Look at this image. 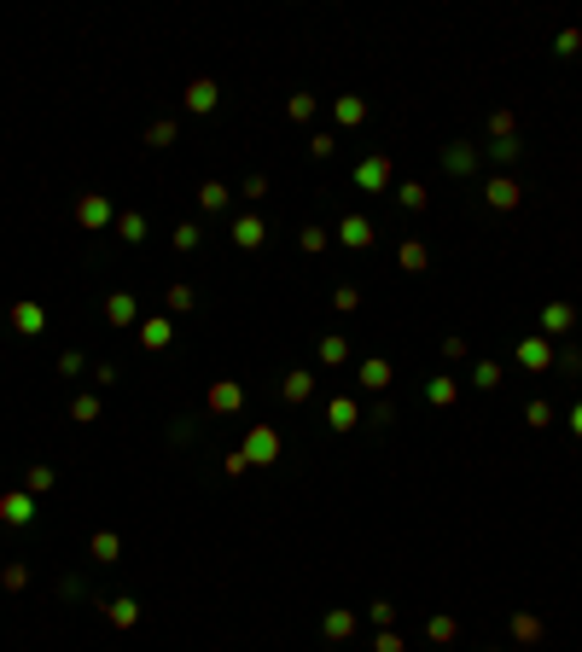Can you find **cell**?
<instances>
[{"mask_svg": "<svg viewBox=\"0 0 582 652\" xmlns=\"http://www.w3.org/2000/svg\"><path fill=\"white\" fill-rule=\"evenodd\" d=\"M355 624H361L355 612H344V606H333V612L321 617V635H326V641H350V635H355Z\"/></svg>", "mask_w": 582, "mask_h": 652, "instance_id": "4316f807", "label": "cell"}, {"mask_svg": "<svg viewBox=\"0 0 582 652\" xmlns=\"http://www.w3.org/2000/svg\"><path fill=\"white\" fill-rule=\"evenodd\" d=\"M490 157L495 164H518V157H524V140H490Z\"/></svg>", "mask_w": 582, "mask_h": 652, "instance_id": "60d3db41", "label": "cell"}, {"mask_svg": "<svg viewBox=\"0 0 582 652\" xmlns=\"http://www.w3.org/2000/svg\"><path fill=\"white\" fill-rule=\"evenodd\" d=\"M513 361H518L524 373H547V368H554V338H542V332L518 338V344H513Z\"/></svg>", "mask_w": 582, "mask_h": 652, "instance_id": "5b68a950", "label": "cell"}, {"mask_svg": "<svg viewBox=\"0 0 582 652\" xmlns=\"http://www.w3.org/2000/svg\"><path fill=\"white\" fill-rule=\"evenodd\" d=\"M501 652H513V647H501Z\"/></svg>", "mask_w": 582, "mask_h": 652, "instance_id": "6f0895ef", "label": "cell"}, {"mask_svg": "<svg viewBox=\"0 0 582 652\" xmlns=\"http://www.w3.org/2000/svg\"><path fill=\"white\" fill-rule=\"evenodd\" d=\"M397 262H402V274H426V268H431V245L426 240H402Z\"/></svg>", "mask_w": 582, "mask_h": 652, "instance_id": "cb8c5ba5", "label": "cell"}, {"mask_svg": "<svg viewBox=\"0 0 582 652\" xmlns=\"http://www.w3.org/2000/svg\"><path fill=\"white\" fill-rule=\"evenodd\" d=\"M571 437H582V402L571 408Z\"/></svg>", "mask_w": 582, "mask_h": 652, "instance_id": "9f6ffc18", "label": "cell"}, {"mask_svg": "<svg viewBox=\"0 0 582 652\" xmlns=\"http://www.w3.org/2000/svg\"><path fill=\"white\" fill-rule=\"evenodd\" d=\"M333 309L338 315H355L361 309V285H333Z\"/></svg>", "mask_w": 582, "mask_h": 652, "instance_id": "ab89813d", "label": "cell"}, {"mask_svg": "<svg viewBox=\"0 0 582 652\" xmlns=\"http://www.w3.org/2000/svg\"><path fill=\"white\" fill-rule=\"evenodd\" d=\"M326 425H333V432H355V425H361V402H355V396H333V402H326Z\"/></svg>", "mask_w": 582, "mask_h": 652, "instance_id": "e0dca14e", "label": "cell"}, {"mask_svg": "<svg viewBox=\"0 0 582 652\" xmlns=\"http://www.w3.org/2000/svg\"><path fill=\"white\" fill-rule=\"evenodd\" d=\"M443 169L449 175H471L478 169V146H471V140H454V146L443 152Z\"/></svg>", "mask_w": 582, "mask_h": 652, "instance_id": "83f0119b", "label": "cell"}, {"mask_svg": "<svg viewBox=\"0 0 582 652\" xmlns=\"http://www.w3.org/2000/svg\"><path fill=\"white\" fill-rule=\"evenodd\" d=\"M314 361H321V368H344V361H350V338H344V332H326V338L314 344Z\"/></svg>", "mask_w": 582, "mask_h": 652, "instance_id": "44dd1931", "label": "cell"}, {"mask_svg": "<svg viewBox=\"0 0 582 652\" xmlns=\"http://www.w3.org/2000/svg\"><path fill=\"white\" fill-rule=\"evenodd\" d=\"M501 379H507V373H501V361H478V368H471V385H478V390H495Z\"/></svg>", "mask_w": 582, "mask_h": 652, "instance_id": "8d00e7d4", "label": "cell"}, {"mask_svg": "<svg viewBox=\"0 0 582 652\" xmlns=\"http://www.w3.org/2000/svg\"><path fill=\"white\" fill-rule=\"evenodd\" d=\"M175 134H181V129H175L169 117H157L152 129H146V140H152V146H175Z\"/></svg>", "mask_w": 582, "mask_h": 652, "instance_id": "ee69618b", "label": "cell"}, {"mask_svg": "<svg viewBox=\"0 0 582 652\" xmlns=\"http://www.w3.org/2000/svg\"><path fill=\"white\" fill-rule=\"evenodd\" d=\"M483 204L501 210V216H513L518 204H524V181H518V175H490V181H483Z\"/></svg>", "mask_w": 582, "mask_h": 652, "instance_id": "3957f363", "label": "cell"}, {"mask_svg": "<svg viewBox=\"0 0 582 652\" xmlns=\"http://www.w3.org/2000/svg\"><path fill=\"white\" fill-rule=\"evenodd\" d=\"M204 408H210L216 420H228V413H245V385H239V379H216V385L204 390Z\"/></svg>", "mask_w": 582, "mask_h": 652, "instance_id": "8992f818", "label": "cell"}, {"mask_svg": "<svg viewBox=\"0 0 582 652\" xmlns=\"http://www.w3.org/2000/svg\"><path fill=\"white\" fill-rule=\"evenodd\" d=\"M443 356L449 361H466V338H443Z\"/></svg>", "mask_w": 582, "mask_h": 652, "instance_id": "11a10c76", "label": "cell"}, {"mask_svg": "<svg viewBox=\"0 0 582 652\" xmlns=\"http://www.w3.org/2000/svg\"><path fill=\"white\" fill-rule=\"evenodd\" d=\"M134 338H140V349H146V356H157V349L175 344V321H169V315H152V321L134 326Z\"/></svg>", "mask_w": 582, "mask_h": 652, "instance_id": "30bf717a", "label": "cell"}, {"mask_svg": "<svg viewBox=\"0 0 582 652\" xmlns=\"http://www.w3.org/2000/svg\"><path fill=\"white\" fill-rule=\"evenodd\" d=\"M228 240L239 245V251H262L269 245V221H262L257 210H245V216H233V228H228Z\"/></svg>", "mask_w": 582, "mask_h": 652, "instance_id": "ba28073f", "label": "cell"}, {"mask_svg": "<svg viewBox=\"0 0 582 652\" xmlns=\"http://www.w3.org/2000/svg\"><path fill=\"white\" fill-rule=\"evenodd\" d=\"M426 402H431V408H454V402H460V379L431 373V379H426Z\"/></svg>", "mask_w": 582, "mask_h": 652, "instance_id": "ac0fdd59", "label": "cell"}, {"mask_svg": "<svg viewBox=\"0 0 582 652\" xmlns=\"http://www.w3.org/2000/svg\"><path fill=\"white\" fill-rule=\"evenodd\" d=\"M53 484H58V472H53V466H24V489H29V496H47Z\"/></svg>", "mask_w": 582, "mask_h": 652, "instance_id": "1f68e13d", "label": "cell"}, {"mask_svg": "<svg viewBox=\"0 0 582 652\" xmlns=\"http://www.w3.org/2000/svg\"><path fill=\"white\" fill-rule=\"evenodd\" d=\"M367 624H373V629H390V624H397V606H390V600H373V606H367Z\"/></svg>", "mask_w": 582, "mask_h": 652, "instance_id": "f6af8a7d", "label": "cell"}, {"mask_svg": "<svg viewBox=\"0 0 582 652\" xmlns=\"http://www.w3.org/2000/svg\"><path fill=\"white\" fill-rule=\"evenodd\" d=\"M390 379H397V368H390L385 356H367V361L355 368V385H361V390H390Z\"/></svg>", "mask_w": 582, "mask_h": 652, "instance_id": "9a60e30c", "label": "cell"}, {"mask_svg": "<svg viewBox=\"0 0 582 652\" xmlns=\"http://www.w3.org/2000/svg\"><path fill=\"white\" fill-rule=\"evenodd\" d=\"M524 425H530V432H547V425H554V402H542V396H536V402L524 408Z\"/></svg>", "mask_w": 582, "mask_h": 652, "instance_id": "74e56055", "label": "cell"}, {"mask_svg": "<svg viewBox=\"0 0 582 652\" xmlns=\"http://www.w3.org/2000/svg\"><path fill=\"white\" fill-rule=\"evenodd\" d=\"M198 240H204V233H198V221H181V228L169 233V245H175L181 257H193V251H198Z\"/></svg>", "mask_w": 582, "mask_h": 652, "instance_id": "e575fe53", "label": "cell"}, {"mask_svg": "<svg viewBox=\"0 0 582 652\" xmlns=\"http://www.w3.org/2000/svg\"><path fill=\"white\" fill-rule=\"evenodd\" d=\"M571 326H577V304H565V297L542 304V338H565Z\"/></svg>", "mask_w": 582, "mask_h": 652, "instance_id": "4fadbf2b", "label": "cell"}, {"mask_svg": "<svg viewBox=\"0 0 582 652\" xmlns=\"http://www.w3.org/2000/svg\"><path fill=\"white\" fill-rule=\"evenodd\" d=\"M88 553H93L100 565H117V560H122V536H117V530H93V536H88Z\"/></svg>", "mask_w": 582, "mask_h": 652, "instance_id": "d4e9b609", "label": "cell"}, {"mask_svg": "<svg viewBox=\"0 0 582 652\" xmlns=\"http://www.w3.org/2000/svg\"><path fill=\"white\" fill-rule=\"evenodd\" d=\"M554 53H559V59H577V53H582V29H559V36H554Z\"/></svg>", "mask_w": 582, "mask_h": 652, "instance_id": "7bdbcfd3", "label": "cell"}, {"mask_svg": "<svg viewBox=\"0 0 582 652\" xmlns=\"http://www.w3.org/2000/svg\"><path fill=\"white\" fill-rule=\"evenodd\" d=\"M164 304H169V321H175V315H193V309H198V292H193V285H186V280H169Z\"/></svg>", "mask_w": 582, "mask_h": 652, "instance_id": "f1b7e54d", "label": "cell"}, {"mask_svg": "<svg viewBox=\"0 0 582 652\" xmlns=\"http://www.w3.org/2000/svg\"><path fill=\"white\" fill-rule=\"evenodd\" d=\"M333 123H338V129H361V123H367V100H361V93H338V100H333Z\"/></svg>", "mask_w": 582, "mask_h": 652, "instance_id": "2e32d148", "label": "cell"}, {"mask_svg": "<svg viewBox=\"0 0 582 652\" xmlns=\"http://www.w3.org/2000/svg\"><path fill=\"white\" fill-rule=\"evenodd\" d=\"M490 140H518V117H513L507 105L490 111Z\"/></svg>", "mask_w": 582, "mask_h": 652, "instance_id": "836d02e7", "label": "cell"}, {"mask_svg": "<svg viewBox=\"0 0 582 652\" xmlns=\"http://www.w3.org/2000/svg\"><path fill=\"white\" fill-rule=\"evenodd\" d=\"M350 181L361 187V193H385V187L397 181V169H390V157H385V152H367V157L355 164V175H350Z\"/></svg>", "mask_w": 582, "mask_h": 652, "instance_id": "277c9868", "label": "cell"}, {"mask_svg": "<svg viewBox=\"0 0 582 652\" xmlns=\"http://www.w3.org/2000/svg\"><path fill=\"white\" fill-rule=\"evenodd\" d=\"M554 368H559V373H582V349H577V344L554 349Z\"/></svg>", "mask_w": 582, "mask_h": 652, "instance_id": "bcb514c9", "label": "cell"}, {"mask_svg": "<svg viewBox=\"0 0 582 652\" xmlns=\"http://www.w3.org/2000/svg\"><path fill=\"white\" fill-rule=\"evenodd\" d=\"M76 228H82V233L117 228V204L105 198V193H82V198H76Z\"/></svg>", "mask_w": 582, "mask_h": 652, "instance_id": "7a4b0ae2", "label": "cell"}, {"mask_svg": "<svg viewBox=\"0 0 582 652\" xmlns=\"http://www.w3.org/2000/svg\"><path fill=\"white\" fill-rule=\"evenodd\" d=\"M0 524H6V530H29V524H36V496H29V489H6V496H0Z\"/></svg>", "mask_w": 582, "mask_h": 652, "instance_id": "52a82bcc", "label": "cell"}, {"mask_svg": "<svg viewBox=\"0 0 582 652\" xmlns=\"http://www.w3.org/2000/svg\"><path fill=\"white\" fill-rule=\"evenodd\" d=\"M426 641L454 647V641H460V617H454V612H431V617H426Z\"/></svg>", "mask_w": 582, "mask_h": 652, "instance_id": "d6986e66", "label": "cell"}, {"mask_svg": "<svg viewBox=\"0 0 582 652\" xmlns=\"http://www.w3.org/2000/svg\"><path fill=\"white\" fill-rule=\"evenodd\" d=\"M0 588H6V594H24V588H29V565H6V571H0Z\"/></svg>", "mask_w": 582, "mask_h": 652, "instance_id": "b9f144b4", "label": "cell"}, {"mask_svg": "<svg viewBox=\"0 0 582 652\" xmlns=\"http://www.w3.org/2000/svg\"><path fill=\"white\" fill-rule=\"evenodd\" d=\"M239 193H245L250 204H262V198H269V175H250V181L239 187Z\"/></svg>", "mask_w": 582, "mask_h": 652, "instance_id": "f907efd6", "label": "cell"}, {"mask_svg": "<svg viewBox=\"0 0 582 652\" xmlns=\"http://www.w3.org/2000/svg\"><path fill=\"white\" fill-rule=\"evenodd\" d=\"M361 420H367V425H379V432H385V425L397 420V408H390V402H373L367 413H361Z\"/></svg>", "mask_w": 582, "mask_h": 652, "instance_id": "681fc988", "label": "cell"}, {"mask_svg": "<svg viewBox=\"0 0 582 652\" xmlns=\"http://www.w3.org/2000/svg\"><path fill=\"white\" fill-rule=\"evenodd\" d=\"M222 472H228V478H245V472H250V466H245V454H239V449H233V454L222 460Z\"/></svg>", "mask_w": 582, "mask_h": 652, "instance_id": "f5cc1de1", "label": "cell"}, {"mask_svg": "<svg viewBox=\"0 0 582 652\" xmlns=\"http://www.w3.org/2000/svg\"><path fill=\"white\" fill-rule=\"evenodd\" d=\"M105 624H111V629H134L140 624V600H129V594L105 600Z\"/></svg>", "mask_w": 582, "mask_h": 652, "instance_id": "484cf974", "label": "cell"}, {"mask_svg": "<svg viewBox=\"0 0 582 652\" xmlns=\"http://www.w3.org/2000/svg\"><path fill=\"white\" fill-rule=\"evenodd\" d=\"M105 321H111V326H140V304L129 292H111V297H105Z\"/></svg>", "mask_w": 582, "mask_h": 652, "instance_id": "ffe728a7", "label": "cell"}, {"mask_svg": "<svg viewBox=\"0 0 582 652\" xmlns=\"http://www.w3.org/2000/svg\"><path fill=\"white\" fill-rule=\"evenodd\" d=\"M280 396H286L291 408H297V402H309V396H314V373H309V368H291L286 379H280Z\"/></svg>", "mask_w": 582, "mask_h": 652, "instance_id": "7402d4cb", "label": "cell"}, {"mask_svg": "<svg viewBox=\"0 0 582 652\" xmlns=\"http://www.w3.org/2000/svg\"><path fill=\"white\" fill-rule=\"evenodd\" d=\"M326 245H333V233H326V228H303V251H309V257H321Z\"/></svg>", "mask_w": 582, "mask_h": 652, "instance_id": "c3c4849f", "label": "cell"}, {"mask_svg": "<svg viewBox=\"0 0 582 652\" xmlns=\"http://www.w3.org/2000/svg\"><path fill=\"white\" fill-rule=\"evenodd\" d=\"M373 652H402V635H397V629H379V641H373Z\"/></svg>", "mask_w": 582, "mask_h": 652, "instance_id": "816d5d0a", "label": "cell"}, {"mask_svg": "<svg viewBox=\"0 0 582 652\" xmlns=\"http://www.w3.org/2000/svg\"><path fill=\"white\" fill-rule=\"evenodd\" d=\"M12 332H18V338H41L47 332V309L36 297H18V304H12Z\"/></svg>", "mask_w": 582, "mask_h": 652, "instance_id": "8fae6325", "label": "cell"}, {"mask_svg": "<svg viewBox=\"0 0 582 652\" xmlns=\"http://www.w3.org/2000/svg\"><path fill=\"white\" fill-rule=\"evenodd\" d=\"M117 240L140 245V240H146V216H140V210H117Z\"/></svg>", "mask_w": 582, "mask_h": 652, "instance_id": "4dcf8cb0", "label": "cell"}, {"mask_svg": "<svg viewBox=\"0 0 582 652\" xmlns=\"http://www.w3.org/2000/svg\"><path fill=\"white\" fill-rule=\"evenodd\" d=\"M397 198H402L407 216H426L431 210V187L426 181H397Z\"/></svg>", "mask_w": 582, "mask_h": 652, "instance_id": "603a6c76", "label": "cell"}, {"mask_svg": "<svg viewBox=\"0 0 582 652\" xmlns=\"http://www.w3.org/2000/svg\"><path fill=\"white\" fill-rule=\"evenodd\" d=\"M314 111H321L314 93H291V100H286V117H291V123H314Z\"/></svg>", "mask_w": 582, "mask_h": 652, "instance_id": "d6a6232c", "label": "cell"}, {"mask_svg": "<svg viewBox=\"0 0 582 652\" xmlns=\"http://www.w3.org/2000/svg\"><path fill=\"white\" fill-rule=\"evenodd\" d=\"M233 204V187H222V181H204L198 187V210H210V216H222Z\"/></svg>", "mask_w": 582, "mask_h": 652, "instance_id": "f546056e", "label": "cell"}, {"mask_svg": "<svg viewBox=\"0 0 582 652\" xmlns=\"http://www.w3.org/2000/svg\"><path fill=\"white\" fill-rule=\"evenodd\" d=\"M82 368H88V356H82V349H65V356H58V379H76Z\"/></svg>", "mask_w": 582, "mask_h": 652, "instance_id": "7dc6e473", "label": "cell"}, {"mask_svg": "<svg viewBox=\"0 0 582 652\" xmlns=\"http://www.w3.org/2000/svg\"><path fill=\"white\" fill-rule=\"evenodd\" d=\"M333 152H338V129H321V134H309V157H321V164H326Z\"/></svg>", "mask_w": 582, "mask_h": 652, "instance_id": "f35d334b", "label": "cell"}, {"mask_svg": "<svg viewBox=\"0 0 582 652\" xmlns=\"http://www.w3.org/2000/svg\"><path fill=\"white\" fill-rule=\"evenodd\" d=\"M93 379H100V390H111V385H117V368H111V361H100V368H93Z\"/></svg>", "mask_w": 582, "mask_h": 652, "instance_id": "db71d44e", "label": "cell"}, {"mask_svg": "<svg viewBox=\"0 0 582 652\" xmlns=\"http://www.w3.org/2000/svg\"><path fill=\"white\" fill-rule=\"evenodd\" d=\"M100 413H105V402H100V396H76V402H70V420H76V425H93Z\"/></svg>", "mask_w": 582, "mask_h": 652, "instance_id": "d590c367", "label": "cell"}, {"mask_svg": "<svg viewBox=\"0 0 582 652\" xmlns=\"http://www.w3.org/2000/svg\"><path fill=\"white\" fill-rule=\"evenodd\" d=\"M181 105L193 111V117H210V111L222 105V88H216L210 76H193V82H186V93H181Z\"/></svg>", "mask_w": 582, "mask_h": 652, "instance_id": "9c48e42d", "label": "cell"}, {"mask_svg": "<svg viewBox=\"0 0 582 652\" xmlns=\"http://www.w3.org/2000/svg\"><path fill=\"white\" fill-rule=\"evenodd\" d=\"M507 629H513V641H518V652L542 647V635H547V624H542L536 612H513V617H507Z\"/></svg>", "mask_w": 582, "mask_h": 652, "instance_id": "5bb4252c", "label": "cell"}, {"mask_svg": "<svg viewBox=\"0 0 582 652\" xmlns=\"http://www.w3.org/2000/svg\"><path fill=\"white\" fill-rule=\"evenodd\" d=\"M239 454H245V466H280V454H286V437H280L269 420H257V425L245 432Z\"/></svg>", "mask_w": 582, "mask_h": 652, "instance_id": "6da1fadb", "label": "cell"}, {"mask_svg": "<svg viewBox=\"0 0 582 652\" xmlns=\"http://www.w3.org/2000/svg\"><path fill=\"white\" fill-rule=\"evenodd\" d=\"M373 240H379V228H373L367 216H344L338 221V245L344 251H373Z\"/></svg>", "mask_w": 582, "mask_h": 652, "instance_id": "7c38bea8", "label": "cell"}]
</instances>
